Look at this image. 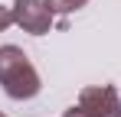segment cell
<instances>
[{
	"label": "cell",
	"mask_w": 121,
	"mask_h": 117,
	"mask_svg": "<svg viewBox=\"0 0 121 117\" xmlns=\"http://www.w3.org/2000/svg\"><path fill=\"white\" fill-rule=\"evenodd\" d=\"M0 88L13 101H30L39 94V72L20 46H0Z\"/></svg>",
	"instance_id": "obj_1"
},
{
	"label": "cell",
	"mask_w": 121,
	"mask_h": 117,
	"mask_svg": "<svg viewBox=\"0 0 121 117\" xmlns=\"http://www.w3.org/2000/svg\"><path fill=\"white\" fill-rule=\"evenodd\" d=\"M75 107L88 117H121V91L111 85H88L82 88Z\"/></svg>",
	"instance_id": "obj_2"
},
{
	"label": "cell",
	"mask_w": 121,
	"mask_h": 117,
	"mask_svg": "<svg viewBox=\"0 0 121 117\" xmlns=\"http://www.w3.org/2000/svg\"><path fill=\"white\" fill-rule=\"evenodd\" d=\"M13 23L30 36H46L56 23V13L46 7V0H17L13 3Z\"/></svg>",
	"instance_id": "obj_3"
},
{
	"label": "cell",
	"mask_w": 121,
	"mask_h": 117,
	"mask_svg": "<svg viewBox=\"0 0 121 117\" xmlns=\"http://www.w3.org/2000/svg\"><path fill=\"white\" fill-rule=\"evenodd\" d=\"M85 3H88V0H46V7H49L52 13H75Z\"/></svg>",
	"instance_id": "obj_4"
},
{
	"label": "cell",
	"mask_w": 121,
	"mask_h": 117,
	"mask_svg": "<svg viewBox=\"0 0 121 117\" xmlns=\"http://www.w3.org/2000/svg\"><path fill=\"white\" fill-rule=\"evenodd\" d=\"M10 26H13V7H3L0 3V33L10 29Z\"/></svg>",
	"instance_id": "obj_5"
},
{
	"label": "cell",
	"mask_w": 121,
	"mask_h": 117,
	"mask_svg": "<svg viewBox=\"0 0 121 117\" xmlns=\"http://www.w3.org/2000/svg\"><path fill=\"white\" fill-rule=\"evenodd\" d=\"M62 117H88V114H85V111H79V107L72 104V107H69V111H65V114H62Z\"/></svg>",
	"instance_id": "obj_6"
},
{
	"label": "cell",
	"mask_w": 121,
	"mask_h": 117,
	"mask_svg": "<svg viewBox=\"0 0 121 117\" xmlns=\"http://www.w3.org/2000/svg\"><path fill=\"white\" fill-rule=\"evenodd\" d=\"M0 117H7V114H3V111H0Z\"/></svg>",
	"instance_id": "obj_7"
}]
</instances>
